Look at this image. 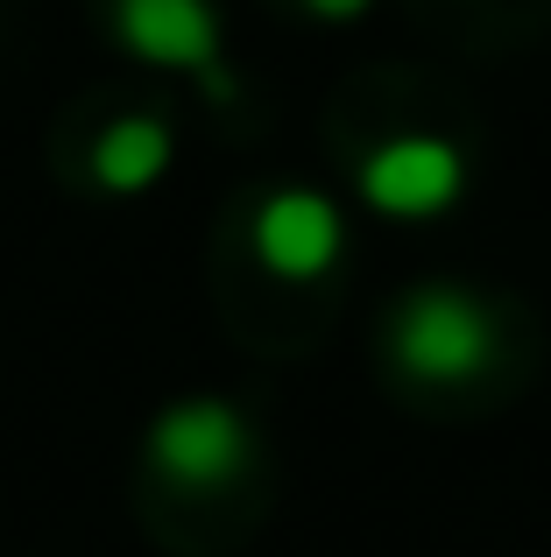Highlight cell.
Masks as SVG:
<instances>
[{
	"instance_id": "6",
	"label": "cell",
	"mask_w": 551,
	"mask_h": 557,
	"mask_svg": "<svg viewBox=\"0 0 551 557\" xmlns=\"http://www.w3.org/2000/svg\"><path fill=\"white\" fill-rule=\"evenodd\" d=\"M170 163H177V127L163 113H121V121H107L93 135V156H85V170H93V184L107 198L156 190L170 177Z\"/></svg>"
},
{
	"instance_id": "1",
	"label": "cell",
	"mask_w": 551,
	"mask_h": 557,
	"mask_svg": "<svg viewBox=\"0 0 551 557\" xmlns=\"http://www.w3.org/2000/svg\"><path fill=\"white\" fill-rule=\"evenodd\" d=\"M382 339H389V360L425 388H467L502 354V325L488 311V297L467 283H445V275L403 289Z\"/></svg>"
},
{
	"instance_id": "5",
	"label": "cell",
	"mask_w": 551,
	"mask_h": 557,
	"mask_svg": "<svg viewBox=\"0 0 551 557\" xmlns=\"http://www.w3.org/2000/svg\"><path fill=\"white\" fill-rule=\"evenodd\" d=\"M248 247H255V269L276 275V283L304 289L318 275L340 269L346 255V212L326 198L318 184H276L248 219Z\"/></svg>"
},
{
	"instance_id": "3",
	"label": "cell",
	"mask_w": 551,
	"mask_h": 557,
	"mask_svg": "<svg viewBox=\"0 0 551 557\" xmlns=\"http://www.w3.org/2000/svg\"><path fill=\"white\" fill-rule=\"evenodd\" d=\"M474 170H467V149L453 135H431V127H396L382 135L354 170V198L368 205L375 219L389 226H431V219L460 212Z\"/></svg>"
},
{
	"instance_id": "7",
	"label": "cell",
	"mask_w": 551,
	"mask_h": 557,
	"mask_svg": "<svg viewBox=\"0 0 551 557\" xmlns=\"http://www.w3.org/2000/svg\"><path fill=\"white\" fill-rule=\"evenodd\" d=\"M304 8H311L318 22H354V14H368L375 0H304Z\"/></svg>"
},
{
	"instance_id": "2",
	"label": "cell",
	"mask_w": 551,
	"mask_h": 557,
	"mask_svg": "<svg viewBox=\"0 0 551 557\" xmlns=\"http://www.w3.org/2000/svg\"><path fill=\"white\" fill-rule=\"evenodd\" d=\"M142 459H149L156 480L184 494H220L234 480H248L255 466V423L241 403L226 395H177L149 417L142 431Z\"/></svg>"
},
{
	"instance_id": "4",
	"label": "cell",
	"mask_w": 551,
	"mask_h": 557,
	"mask_svg": "<svg viewBox=\"0 0 551 557\" xmlns=\"http://www.w3.org/2000/svg\"><path fill=\"white\" fill-rule=\"evenodd\" d=\"M113 36L135 64L198 78L206 92L234 99V71H226V22L212 0H113Z\"/></svg>"
}]
</instances>
